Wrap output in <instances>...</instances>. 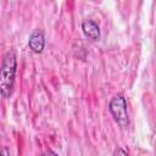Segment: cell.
Wrapping results in <instances>:
<instances>
[{
    "label": "cell",
    "mask_w": 156,
    "mask_h": 156,
    "mask_svg": "<svg viewBox=\"0 0 156 156\" xmlns=\"http://www.w3.org/2000/svg\"><path fill=\"white\" fill-rule=\"evenodd\" d=\"M113 156H128V154L123 147H117L113 152Z\"/></svg>",
    "instance_id": "cell-5"
},
{
    "label": "cell",
    "mask_w": 156,
    "mask_h": 156,
    "mask_svg": "<svg viewBox=\"0 0 156 156\" xmlns=\"http://www.w3.org/2000/svg\"><path fill=\"white\" fill-rule=\"evenodd\" d=\"M108 110L113 117V119L117 122V124L122 128L128 127L129 124V116L127 111V101L123 94H116L111 98L108 102Z\"/></svg>",
    "instance_id": "cell-2"
},
{
    "label": "cell",
    "mask_w": 156,
    "mask_h": 156,
    "mask_svg": "<svg viewBox=\"0 0 156 156\" xmlns=\"http://www.w3.org/2000/svg\"><path fill=\"white\" fill-rule=\"evenodd\" d=\"M41 156H58V155L55 151H52V150H46V151H44L41 154Z\"/></svg>",
    "instance_id": "cell-6"
},
{
    "label": "cell",
    "mask_w": 156,
    "mask_h": 156,
    "mask_svg": "<svg viewBox=\"0 0 156 156\" xmlns=\"http://www.w3.org/2000/svg\"><path fill=\"white\" fill-rule=\"evenodd\" d=\"M82 30L84 35L90 40H98L100 38V27L93 20H85L82 23Z\"/></svg>",
    "instance_id": "cell-4"
},
{
    "label": "cell",
    "mask_w": 156,
    "mask_h": 156,
    "mask_svg": "<svg viewBox=\"0 0 156 156\" xmlns=\"http://www.w3.org/2000/svg\"><path fill=\"white\" fill-rule=\"evenodd\" d=\"M28 46L35 54H40L44 50L45 37H44V32L41 29H34L32 32V34L29 35V39H28Z\"/></svg>",
    "instance_id": "cell-3"
},
{
    "label": "cell",
    "mask_w": 156,
    "mask_h": 156,
    "mask_svg": "<svg viewBox=\"0 0 156 156\" xmlns=\"http://www.w3.org/2000/svg\"><path fill=\"white\" fill-rule=\"evenodd\" d=\"M1 156H10V151H9V149L6 146H4L1 149Z\"/></svg>",
    "instance_id": "cell-7"
},
{
    "label": "cell",
    "mask_w": 156,
    "mask_h": 156,
    "mask_svg": "<svg viewBox=\"0 0 156 156\" xmlns=\"http://www.w3.org/2000/svg\"><path fill=\"white\" fill-rule=\"evenodd\" d=\"M17 71V56L13 50H9L4 58L0 71V91L1 96L7 99L11 96L15 87V77Z\"/></svg>",
    "instance_id": "cell-1"
}]
</instances>
